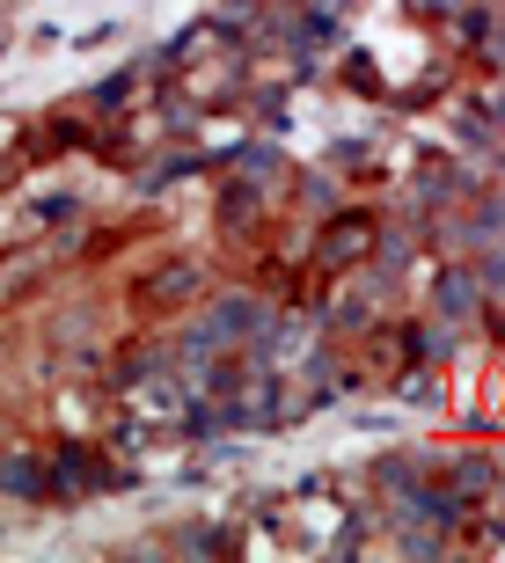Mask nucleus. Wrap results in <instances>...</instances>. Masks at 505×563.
Listing matches in <instances>:
<instances>
[{"label": "nucleus", "instance_id": "obj_1", "mask_svg": "<svg viewBox=\"0 0 505 563\" xmlns=\"http://www.w3.org/2000/svg\"><path fill=\"white\" fill-rule=\"evenodd\" d=\"M198 292H206V264H190V256H168L162 272L140 278V292H132V300L162 314V308H184V300H198Z\"/></svg>", "mask_w": 505, "mask_h": 563}, {"label": "nucleus", "instance_id": "obj_2", "mask_svg": "<svg viewBox=\"0 0 505 563\" xmlns=\"http://www.w3.org/2000/svg\"><path fill=\"white\" fill-rule=\"evenodd\" d=\"M103 468H96V454H81V446H59V461H52V498H74V490H103Z\"/></svg>", "mask_w": 505, "mask_h": 563}, {"label": "nucleus", "instance_id": "obj_3", "mask_svg": "<svg viewBox=\"0 0 505 563\" xmlns=\"http://www.w3.org/2000/svg\"><path fill=\"white\" fill-rule=\"evenodd\" d=\"M0 490L8 498H52V468L30 454H0Z\"/></svg>", "mask_w": 505, "mask_h": 563}, {"label": "nucleus", "instance_id": "obj_4", "mask_svg": "<svg viewBox=\"0 0 505 563\" xmlns=\"http://www.w3.org/2000/svg\"><path fill=\"white\" fill-rule=\"evenodd\" d=\"M432 300H440L447 322H462V314H476V300H484V278H476V272H440Z\"/></svg>", "mask_w": 505, "mask_h": 563}, {"label": "nucleus", "instance_id": "obj_5", "mask_svg": "<svg viewBox=\"0 0 505 563\" xmlns=\"http://www.w3.org/2000/svg\"><path fill=\"white\" fill-rule=\"evenodd\" d=\"M359 250H374V220H337V228L316 242V256H322V264H352Z\"/></svg>", "mask_w": 505, "mask_h": 563}, {"label": "nucleus", "instance_id": "obj_6", "mask_svg": "<svg viewBox=\"0 0 505 563\" xmlns=\"http://www.w3.org/2000/svg\"><path fill=\"white\" fill-rule=\"evenodd\" d=\"M15 132H22V125H15V118H0V154H8V140H15Z\"/></svg>", "mask_w": 505, "mask_h": 563}]
</instances>
